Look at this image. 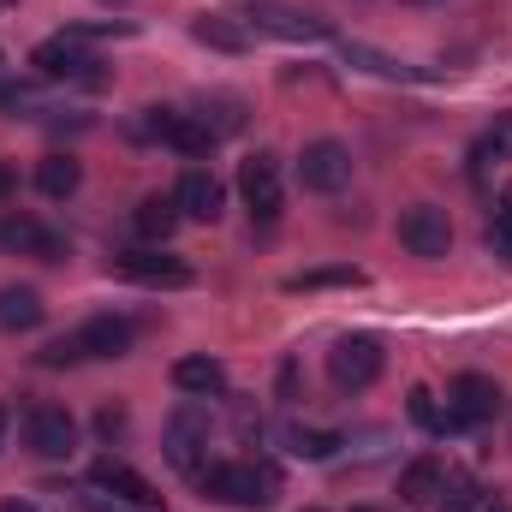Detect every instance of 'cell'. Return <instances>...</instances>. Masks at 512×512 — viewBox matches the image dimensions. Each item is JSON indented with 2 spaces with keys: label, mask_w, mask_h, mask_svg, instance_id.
Wrapping results in <instances>:
<instances>
[{
  "label": "cell",
  "mask_w": 512,
  "mask_h": 512,
  "mask_svg": "<svg viewBox=\"0 0 512 512\" xmlns=\"http://www.w3.org/2000/svg\"><path fill=\"white\" fill-rule=\"evenodd\" d=\"M0 512H36L30 501H0Z\"/></svg>",
  "instance_id": "cell-34"
},
{
  "label": "cell",
  "mask_w": 512,
  "mask_h": 512,
  "mask_svg": "<svg viewBox=\"0 0 512 512\" xmlns=\"http://www.w3.org/2000/svg\"><path fill=\"white\" fill-rule=\"evenodd\" d=\"M477 155H512V114H501V120H495V131L477 143Z\"/></svg>",
  "instance_id": "cell-30"
},
{
  "label": "cell",
  "mask_w": 512,
  "mask_h": 512,
  "mask_svg": "<svg viewBox=\"0 0 512 512\" xmlns=\"http://www.w3.org/2000/svg\"><path fill=\"white\" fill-rule=\"evenodd\" d=\"M447 411H453V423H495L501 417V387L471 370V376H459L447 387Z\"/></svg>",
  "instance_id": "cell-13"
},
{
  "label": "cell",
  "mask_w": 512,
  "mask_h": 512,
  "mask_svg": "<svg viewBox=\"0 0 512 512\" xmlns=\"http://www.w3.org/2000/svg\"><path fill=\"white\" fill-rule=\"evenodd\" d=\"M286 286H292V292H316V286H364V268H352V262H340V268H310V274H292Z\"/></svg>",
  "instance_id": "cell-25"
},
{
  "label": "cell",
  "mask_w": 512,
  "mask_h": 512,
  "mask_svg": "<svg viewBox=\"0 0 512 512\" xmlns=\"http://www.w3.org/2000/svg\"><path fill=\"white\" fill-rule=\"evenodd\" d=\"M24 441H30V453L36 459H72V447H78V423H72V411L66 405H30L24 411Z\"/></svg>",
  "instance_id": "cell-7"
},
{
  "label": "cell",
  "mask_w": 512,
  "mask_h": 512,
  "mask_svg": "<svg viewBox=\"0 0 512 512\" xmlns=\"http://www.w3.org/2000/svg\"><path fill=\"white\" fill-rule=\"evenodd\" d=\"M0 251L12 256H42V262H60V233H48L42 221H30V215H0Z\"/></svg>",
  "instance_id": "cell-15"
},
{
  "label": "cell",
  "mask_w": 512,
  "mask_h": 512,
  "mask_svg": "<svg viewBox=\"0 0 512 512\" xmlns=\"http://www.w3.org/2000/svg\"><path fill=\"white\" fill-rule=\"evenodd\" d=\"M489 245H495V256H507V262H512V185L501 191V203H495V227H489Z\"/></svg>",
  "instance_id": "cell-28"
},
{
  "label": "cell",
  "mask_w": 512,
  "mask_h": 512,
  "mask_svg": "<svg viewBox=\"0 0 512 512\" xmlns=\"http://www.w3.org/2000/svg\"><path fill=\"white\" fill-rule=\"evenodd\" d=\"M0 6H18V0H0Z\"/></svg>",
  "instance_id": "cell-38"
},
{
  "label": "cell",
  "mask_w": 512,
  "mask_h": 512,
  "mask_svg": "<svg viewBox=\"0 0 512 512\" xmlns=\"http://www.w3.org/2000/svg\"><path fill=\"white\" fill-rule=\"evenodd\" d=\"M173 203H179V215H185V221H209V227H215V221L227 215V185H221L209 167H191V173L179 179Z\"/></svg>",
  "instance_id": "cell-12"
},
{
  "label": "cell",
  "mask_w": 512,
  "mask_h": 512,
  "mask_svg": "<svg viewBox=\"0 0 512 512\" xmlns=\"http://www.w3.org/2000/svg\"><path fill=\"white\" fill-rule=\"evenodd\" d=\"M90 483L102 489V495H114V501H126V507H161V489L143 477V471H131L126 459H96L90 465Z\"/></svg>",
  "instance_id": "cell-11"
},
{
  "label": "cell",
  "mask_w": 512,
  "mask_h": 512,
  "mask_svg": "<svg viewBox=\"0 0 512 512\" xmlns=\"http://www.w3.org/2000/svg\"><path fill=\"white\" fill-rule=\"evenodd\" d=\"M251 24L262 30V36H286V42H328V36H334V24H328V18L298 12V6H280V0H256Z\"/></svg>",
  "instance_id": "cell-9"
},
{
  "label": "cell",
  "mask_w": 512,
  "mask_h": 512,
  "mask_svg": "<svg viewBox=\"0 0 512 512\" xmlns=\"http://www.w3.org/2000/svg\"><path fill=\"white\" fill-rule=\"evenodd\" d=\"M239 191H245V203H251L256 221H274V215H280V161H274V155H251V161L239 167Z\"/></svg>",
  "instance_id": "cell-14"
},
{
  "label": "cell",
  "mask_w": 512,
  "mask_h": 512,
  "mask_svg": "<svg viewBox=\"0 0 512 512\" xmlns=\"http://www.w3.org/2000/svg\"><path fill=\"white\" fill-rule=\"evenodd\" d=\"M78 185H84V167H78L72 155H42V161H36V191H42V197L66 203Z\"/></svg>",
  "instance_id": "cell-22"
},
{
  "label": "cell",
  "mask_w": 512,
  "mask_h": 512,
  "mask_svg": "<svg viewBox=\"0 0 512 512\" xmlns=\"http://www.w3.org/2000/svg\"><path fill=\"white\" fill-rule=\"evenodd\" d=\"M387 370V352L376 334H340L334 340V352H328V376L340 393H364V387H376Z\"/></svg>",
  "instance_id": "cell-3"
},
{
  "label": "cell",
  "mask_w": 512,
  "mask_h": 512,
  "mask_svg": "<svg viewBox=\"0 0 512 512\" xmlns=\"http://www.w3.org/2000/svg\"><path fill=\"white\" fill-rule=\"evenodd\" d=\"M304 512H322V507H304Z\"/></svg>",
  "instance_id": "cell-39"
},
{
  "label": "cell",
  "mask_w": 512,
  "mask_h": 512,
  "mask_svg": "<svg viewBox=\"0 0 512 512\" xmlns=\"http://www.w3.org/2000/svg\"><path fill=\"white\" fill-rule=\"evenodd\" d=\"M30 66H36L42 78H54V84H84V90H102V84H108L102 60L84 48V36H78V30H72V36H54V42H42V48L30 54Z\"/></svg>",
  "instance_id": "cell-2"
},
{
  "label": "cell",
  "mask_w": 512,
  "mask_h": 512,
  "mask_svg": "<svg viewBox=\"0 0 512 512\" xmlns=\"http://www.w3.org/2000/svg\"><path fill=\"white\" fill-rule=\"evenodd\" d=\"M298 185H304V191H316V197L346 191V185H352V149H346V143H334V137L304 143V155H298Z\"/></svg>",
  "instance_id": "cell-5"
},
{
  "label": "cell",
  "mask_w": 512,
  "mask_h": 512,
  "mask_svg": "<svg viewBox=\"0 0 512 512\" xmlns=\"http://www.w3.org/2000/svg\"><path fill=\"white\" fill-rule=\"evenodd\" d=\"M137 137H161L179 155H209L215 149V131L203 126V114H179V108H143Z\"/></svg>",
  "instance_id": "cell-6"
},
{
  "label": "cell",
  "mask_w": 512,
  "mask_h": 512,
  "mask_svg": "<svg viewBox=\"0 0 512 512\" xmlns=\"http://www.w3.org/2000/svg\"><path fill=\"white\" fill-rule=\"evenodd\" d=\"M42 316H48V304L36 286H0V328L6 334H30V328H42Z\"/></svg>",
  "instance_id": "cell-18"
},
{
  "label": "cell",
  "mask_w": 512,
  "mask_h": 512,
  "mask_svg": "<svg viewBox=\"0 0 512 512\" xmlns=\"http://www.w3.org/2000/svg\"><path fill=\"white\" fill-rule=\"evenodd\" d=\"M405 411H411V423H417V429H429V435H447V429H453V411H441L429 387H411Z\"/></svg>",
  "instance_id": "cell-24"
},
{
  "label": "cell",
  "mask_w": 512,
  "mask_h": 512,
  "mask_svg": "<svg viewBox=\"0 0 512 512\" xmlns=\"http://www.w3.org/2000/svg\"><path fill=\"white\" fill-rule=\"evenodd\" d=\"M441 489H447V465L435 453H423V459H411L399 471V501H411V507H435Z\"/></svg>",
  "instance_id": "cell-17"
},
{
  "label": "cell",
  "mask_w": 512,
  "mask_h": 512,
  "mask_svg": "<svg viewBox=\"0 0 512 512\" xmlns=\"http://www.w3.org/2000/svg\"><path fill=\"white\" fill-rule=\"evenodd\" d=\"M0 447H6V405H0Z\"/></svg>",
  "instance_id": "cell-36"
},
{
  "label": "cell",
  "mask_w": 512,
  "mask_h": 512,
  "mask_svg": "<svg viewBox=\"0 0 512 512\" xmlns=\"http://www.w3.org/2000/svg\"><path fill=\"white\" fill-rule=\"evenodd\" d=\"M173 387L191 399H227V370L215 358H179L173 364Z\"/></svg>",
  "instance_id": "cell-19"
},
{
  "label": "cell",
  "mask_w": 512,
  "mask_h": 512,
  "mask_svg": "<svg viewBox=\"0 0 512 512\" xmlns=\"http://www.w3.org/2000/svg\"><path fill=\"white\" fill-rule=\"evenodd\" d=\"M286 441H292V453H298V459H334V453L346 447L334 429H292Z\"/></svg>",
  "instance_id": "cell-26"
},
{
  "label": "cell",
  "mask_w": 512,
  "mask_h": 512,
  "mask_svg": "<svg viewBox=\"0 0 512 512\" xmlns=\"http://www.w3.org/2000/svg\"><path fill=\"white\" fill-rule=\"evenodd\" d=\"M96 429H102V435H108V441H114V435H120V429H126V411H114V405H108V411H102V417H96Z\"/></svg>",
  "instance_id": "cell-31"
},
{
  "label": "cell",
  "mask_w": 512,
  "mask_h": 512,
  "mask_svg": "<svg viewBox=\"0 0 512 512\" xmlns=\"http://www.w3.org/2000/svg\"><path fill=\"white\" fill-rule=\"evenodd\" d=\"M78 352L84 358H126L131 352V322L126 316H90L78 328Z\"/></svg>",
  "instance_id": "cell-16"
},
{
  "label": "cell",
  "mask_w": 512,
  "mask_h": 512,
  "mask_svg": "<svg viewBox=\"0 0 512 512\" xmlns=\"http://www.w3.org/2000/svg\"><path fill=\"white\" fill-rule=\"evenodd\" d=\"M340 54H346V66H364V72H376L387 84H417V78H429L423 66H405V60H393L382 48H364V42H340Z\"/></svg>",
  "instance_id": "cell-20"
},
{
  "label": "cell",
  "mask_w": 512,
  "mask_h": 512,
  "mask_svg": "<svg viewBox=\"0 0 512 512\" xmlns=\"http://www.w3.org/2000/svg\"><path fill=\"white\" fill-rule=\"evenodd\" d=\"M78 512H126V507H120L114 495H90V501H84V507H78Z\"/></svg>",
  "instance_id": "cell-33"
},
{
  "label": "cell",
  "mask_w": 512,
  "mask_h": 512,
  "mask_svg": "<svg viewBox=\"0 0 512 512\" xmlns=\"http://www.w3.org/2000/svg\"><path fill=\"white\" fill-rule=\"evenodd\" d=\"M191 36L209 42V48H221V54H245V48H251V24H239V18H227V12H203V18L191 24Z\"/></svg>",
  "instance_id": "cell-21"
},
{
  "label": "cell",
  "mask_w": 512,
  "mask_h": 512,
  "mask_svg": "<svg viewBox=\"0 0 512 512\" xmlns=\"http://www.w3.org/2000/svg\"><path fill=\"white\" fill-rule=\"evenodd\" d=\"M120 280H137V286H191V262L185 256H161V251H120L108 262Z\"/></svg>",
  "instance_id": "cell-10"
},
{
  "label": "cell",
  "mask_w": 512,
  "mask_h": 512,
  "mask_svg": "<svg viewBox=\"0 0 512 512\" xmlns=\"http://www.w3.org/2000/svg\"><path fill=\"white\" fill-rule=\"evenodd\" d=\"M477 512H512V507H507V501H495V495H489V501H483Z\"/></svg>",
  "instance_id": "cell-35"
},
{
  "label": "cell",
  "mask_w": 512,
  "mask_h": 512,
  "mask_svg": "<svg viewBox=\"0 0 512 512\" xmlns=\"http://www.w3.org/2000/svg\"><path fill=\"white\" fill-rule=\"evenodd\" d=\"M0 108H6L12 120H42V102H36L30 84H0Z\"/></svg>",
  "instance_id": "cell-27"
},
{
  "label": "cell",
  "mask_w": 512,
  "mask_h": 512,
  "mask_svg": "<svg viewBox=\"0 0 512 512\" xmlns=\"http://www.w3.org/2000/svg\"><path fill=\"white\" fill-rule=\"evenodd\" d=\"M179 221H185V215H179V203H173V197H143V203H137V215H131L137 239H149V245L173 239V227H179Z\"/></svg>",
  "instance_id": "cell-23"
},
{
  "label": "cell",
  "mask_w": 512,
  "mask_h": 512,
  "mask_svg": "<svg viewBox=\"0 0 512 512\" xmlns=\"http://www.w3.org/2000/svg\"><path fill=\"white\" fill-rule=\"evenodd\" d=\"M36 358H42V364H48V370H66V364H78V358H84V352H78V334H66V340H54V346H42V352H36Z\"/></svg>",
  "instance_id": "cell-29"
},
{
  "label": "cell",
  "mask_w": 512,
  "mask_h": 512,
  "mask_svg": "<svg viewBox=\"0 0 512 512\" xmlns=\"http://www.w3.org/2000/svg\"><path fill=\"white\" fill-rule=\"evenodd\" d=\"M399 245L411 256H447L453 251V221H447V209H435V203H411L405 215H399Z\"/></svg>",
  "instance_id": "cell-8"
},
{
  "label": "cell",
  "mask_w": 512,
  "mask_h": 512,
  "mask_svg": "<svg viewBox=\"0 0 512 512\" xmlns=\"http://www.w3.org/2000/svg\"><path fill=\"white\" fill-rule=\"evenodd\" d=\"M203 447H209V411H203V405H179V411L167 417V429H161L167 465L185 471V477H197V471H203Z\"/></svg>",
  "instance_id": "cell-4"
},
{
  "label": "cell",
  "mask_w": 512,
  "mask_h": 512,
  "mask_svg": "<svg viewBox=\"0 0 512 512\" xmlns=\"http://www.w3.org/2000/svg\"><path fill=\"white\" fill-rule=\"evenodd\" d=\"M352 512H382V507H352Z\"/></svg>",
  "instance_id": "cell-37"
},
{
  "label": "cell",
  "mask_w": 512,
  "mask_h": 512,
  "mask_svg": "<svg viewBox=\"0 0 512 512\" xmlns=\"http://www.w3.org/2000/svg\"><path fill=\"white\" fill-rule=\"evenodd\" d=\"M191 483H197L209 501H221V507H245V512H262V507L280 501V471L262 465V459H221V465H203Z\"/></svg>",
  "instance_id": "cell-1"
},
{
  "label": "cell",
  "mask_w": 512,
  "mask_h": 512,
  "mask_svg": "<svg viewBox=\"0 0 512 512\" xmlns=\"http://www.w3.org/2000/svg\"><path fill=\"white\" fill-rule=\"evenodd\" d=\"M18 191V161H0V203Z\"/></svg>",
  "instance_id": "cell-32"
}]
</instances>
